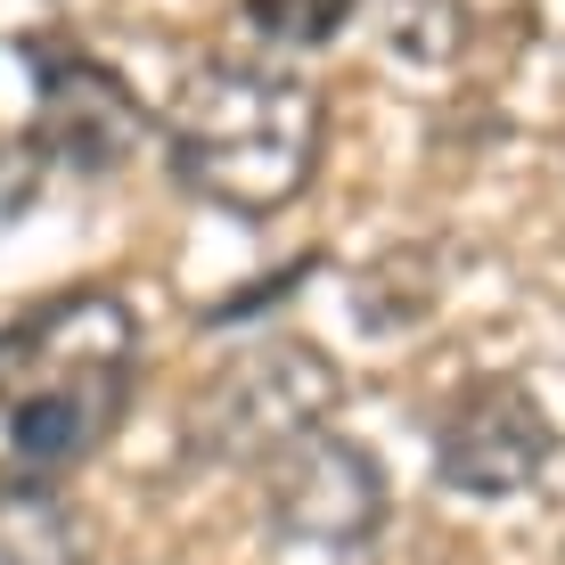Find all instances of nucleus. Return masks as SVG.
<instances>
[{"mask_svg":"<svg viewBox=\"0 0 565 565\" xmlns=\"http://www.w3.org/2000/svg\"><path fill=\"white\" fill-rule=\"evenodd\" d=\"M140 377L124 296L74 287L0 328V492H50L115 435Z\"/></svg>","mask_w":565,"mask_h":565,"instance_id":"1","label":"nucleus"},{"mask_svg":"<svg viewBox=\"0 0 565 565\" xmlns=\"http://www.w3.org/2000/svg\"><path fill=\"white\" fill-rule=\"evenodd\" d=\"M164 164L189 198L238 213H279L320 164V90L279 57H198L164 107Z\"/></svg>","mask_w":565,"mask_h":565,"instance_id":"2","label":"nucleus"},{"mask_svg":"<svg viewBox=\"0 0 565 565\" xmlns=\"http://www.w3.org/2000/svg\"><path fill=\"white\" fill-rule=\"evenodd\" d=\"M328 411H337V369H328V353L320 344H296V337H270V344H246L198 394L189 451L198 459H279L287 443L320 435Z\"/></svg>","mask_w":565,"mask_h":565,"instance_id":"3","label":"nucleus"},{"mask_svg":"<svg viewBox=\"0 0 565 565\" xmlns=\"http://www.w3.org/2000/svg\"><path fill=\"white\" fill-rule=\"evenodd\" d=\"M263 509L287 550L361 557L385 524V467L344 435H303L279 459H263Z\"/></svg>","mask_w":565,"mask_h":565,"instance_id":"4","label":"nucleus"},{"mask_svg":"<svg viewBox=\"0 0 565 565\" xmlns=\"http://www.w3.org/2000/svg\"><path fill=\"white\" fill-rule=\"evenodd\" d=\"M435 467L467 500H509L550 467V418L516 377H476L435 426Z\"/></svg>","mask_w":565,"mask_h":565,"instance_id":"5","label":"nucleus"},{"mask_svg":"<svg viewBox=\"0 0 565 565\" xmlns=\"http://www.w3.org/2000/svg\"><path fill=\"white\" fill-rule=\"evenodd\" d=\"M33 83H42V99H33V140H42L57 164L74 172H115L131 148H140L148 131V107L124 90V74H107L99 57L66 50V42H33Z\"/></svg>","mask_w":565,"mask_h":565,"instance_id":"6","label":"nucleus"},{"mask_svg":"<svg viewBox=\"0 0 565 565\" xmlns=\"http://www.w3.org/2000/svg\"><path fill=\"white\" fill-rule=\"evenodd\" d=\"M83 524L57 492H0V565H74Z\"/></svg>","mask_w":565,"mask_h":565,"instance_id":"7","label":"nucleus"},{"mask_svg":"<svg viewBox=\"0 0 565 565\" xmlns=\"http://www.w3.org/2000/svg\"><path fill=\"white\" fill-rule=\"evenodd\" d=\"M385 42H394V57H411V66H451L467 50V9L459 0H394L385 9Z\"/></svg>","mask_w":565,"mask_h":565,"instance_id":"8","label":"nucleus"},{"mask_svg":"<svg viewBox=\"0 0 565 565\" xmlns=\"http://www.w3.org/2000/svg\"><path fill=\"white\" fill-rule=\"evenodd\" d=\"M353 17V0H246V25L279 50H311Z\"/></svg>","mask_w":565,"mask_h":565,"instance_id":"9","label":"nucleus"}]
</instances>
